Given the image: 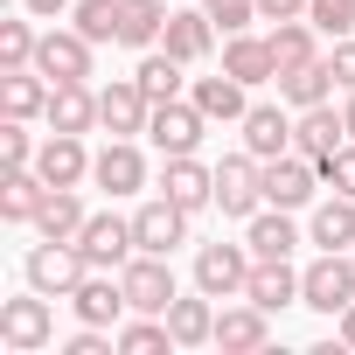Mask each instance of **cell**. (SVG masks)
Wrapping results in <instances>:
<instances>
[{"mask_svg": "<svg viewBox=\"0 0 355 355\" xmlns=\"http://www.w3.org/2000/svg\"><path fill=\"white\" fill-rule=\"evenodd\" d=\"M300 306L341 320V313L355 306V258H348V251H320V258L300 272Z\"/></svg>", "mask_w": 355, "mask_h": 355, "instance_id": "6da1fadb", "label": "cell"}, {"mask_svg": "<svg viewBox=\"0 0 355 355\" xmlns=\"http://www.w3.org/2000/svg\"><path fill=\"white\" fill-rule=\"evenodd\" d=\"M216 209L237 216V223H251V216L265 209V160H258L251 146L216 160Z\"/></svg>", "mask_w": 355, "mask_h": 355, "instance_id": "7a4b0ae2", "label": "cell"}, {"mask_svg": "<svg viewBox=\"0 0 355 355\" xmlns=\"http://www.w3.org/2000/svg\"><path fill=\"white\" fill-rule=\"evenodd\" d=\"M56 341V313H49V293H21V300H0V348H15V355H35Z\"/></svg>", "mask_w": 355, "mask_h": 355, "instance_id": "3957f363", "label": "cell"}, {"mask_svg": "<svg viewBox=\"0 0 355 355\" xmlns=\"http://www.w3.org/2000/svg\"><path fill=\"white\" fill-rule=\"evenodd\" d=\"M21 272H28V286H35V293H49V300H70V293L84 286V272H91V265H84V251H77V244H56V237H42V244L28 251V265H21Z\"/></svg>", "mask_w": 355, "mask_h": 355, "instance_id": "277c9868", "label": "cell"}, {"mask_svg": "<svg viewBox=\"0 0 355 355\" xmlns=\"http://www.w3.org/2000/svg\"><path fill=\"white\" fill-rule=\"evenodd\" d=\"M251 244H202L196 251V286L209 293V300H244V286H251Z\"/></svg>", "mask_w": 355, "mask_h": 355, "instance_id": "5b68a950", "label": "cell"}, {"mask_svg": "<svg viewBox=\"0 0 355 355\" xmlns=\"http://www.w3.org/2000/svg\"><path fill=\"white\" fill-rule=\"evenodd\" d=\"M202 132H209V119H202V105H196V98H167V105H153V119H146V139L160 146V160L196 153V146H202Z\"/></svg>", "mask_w": 355, "mask_h": 355, "instance_id": "8992f818", "label": "cell"}, {"mask_svg": "<svg viewBox=\"0 0 355 355\" xmlns=\"http://www.w3.org/2000/svg\"><path fill=\"white\" fill-rule=\"evenodd\" d=\"M119 279H125V300H132V313H167L174 300V272H167V258H153V251H132L125 265H119Z\"/></svg>", "mask_w": 355, "mask_h": 355, "instance_id": "52a82bcc", "label": "cell"}, {"mask_svg": "<svg viewBox=\"0 0 355 355\" xmlns=\"http://www.w3.org/2000/svg\"><path fill=\"white\" fill-rule=\"evenodd\" d=\"M91 49H98V42H91L84 28H49L42 49H35V70H42L49 84H84V77H91Z\"/></svg>", "mask_w": 355, "mask_h": 355, "instance_id": "ba28073f", "label": "cell"}, {"mask_svg": "<svg viewBox=\"0 0 355 355\" xmlns=\"http://www.w3.org/2000/svg\"><path fill=\"white\" fill-rule=\"evenodd\" d=\"M132 244L153 251V258H167L174 244H189V209H182V202H167V196L139 202V209H132Z\"/></svg>", "mask_w": 355, "mask_h": 355, "instance_id": "9c48e42d", "label": "cell"}, {"mask_svg": "<svg viewBox=\"0 0 355 355\" xmlns=\"http://www.w3.org/2000/svg\"><path fill=\"white\" fill-rule=\"evenodd\" d=\"M146 119H153V98L139 91V77H119V84H105V91H98V125H105L112 139L146 132Z\"/></svg>", "mask_w": 355, "mask_h": 355, "instance_id": "30bf717a", "label": "cell"}, {"mask_svg": "<svg viewBox=\"0 0 355 355\" xmlns=\"http://www.w3.org/2000/svg\"><path fill=\"white\" fill-rule=\"evenodd\" d=\"M77 251H84V265H91V272H119V265L139 251V244H132V216H112V209H105V216H91V223H84V237H77Z\"/></svg>", "mask_w": 355, "mask_h": 355, "instance_id": "8fae6325", "label": "cell"}, {"mask_svg": "<svg viewBox=\"0 0 355 355\" xmlns=\"http://www.w3.org/2000/svg\"><path fill=\"white\" fill-rule=\"evenodd\" d=\"M70 306H77V320H84V327H119V320L132 313V300H125V279H119V272H84V286L70 293Z\"/></svg>", "mask_w": 355, "mask_h": 355, "instance_id": "7c38bea8", "label": "cell"}, {"mask_svg": "<svg viewBox=\"0 0 355 355\" xmlns=\"http://www.w3.org/2000/svg\"><path fill=\"white\" fill-rule=\"evenodd\" d=\"M313 189H320V167H313L306 153H279V160H265V202H272V209H306Z\"/></svg>", "mask_w": 355, "mask_h": 355, "instance_id": "4fadbf2b", "label": "cell"}, {"mask_svg": "<svg viewBox=\"0 0 355 355\" xmlns=\"http://www.w3.org/2000/svg\"><path fill=\"white\" fill-rule=\"evenodd\" d=\"M91 160L98 153H84V132H49L35 153V174L49 189H77V182H91Z\"/></svg>", "mask_w": 355, "mask_h": 355, "instance_id": "5bb4252c", "label": "cell"}, {"mask_svg": "<svg viewBox=\"0 0 355 355\" xmlns=\"http://www.w3.org/2000/svg\"><path fill=\"white\" fill-rule=\"evenodd\" d=\"M160 196H167V202H182L189 216L209 209V202H216V167H202L196 153H174V160L160 167Z\"/></svg>", "mask_w": 355, "mask_h": 355, "instance_id": "9a60e30c", "label": "cell"}, {"mask_svg": "<svg viewBox=\"0 0 355 355\" xmlns=\"http://www.w3.org/2000/svg\"><path fill=\"white\" fill-rule=\"evenodd\" d=\"M341 146H348V125H341L334 105H306V112H293V153H306V160L320 167V160L341 153Z\"/></svg>", "mask_w": 355, "mask_h": 355, "instance_id": "2e32d148", "label": "cell"}, {"mask_svg": "<svg viewBox=\"0 0 355 355\" xmlns=\"http://www.w3.org/2000/svg\"><path fill=\"white\" fill-rule=\"evenodd\" d=\"M91 182H98L112 202H119V196H139V189H146V160H139V146H132V139H112V146L91 160Z\"/></svg>", "mask_w": 355, "mask_h": 355, "instance_id": "e0dca14e", "label": "cell"}, {"mask_svg": "<svg viewBox=\"0 0 355 355\" xmlns=\"http://www.w3.org/2000/svg\"><path fill=\"white\" fill-rule=\"evenodd\" d=\"M244 146H251L258 160L293 153V105H286V98H279V105H251V112H244Z\"/></svg>", "mask_w": 355, "mask_h": 355, "instance_id": "ac0fdd59", "label": "cell"}, {"mask_svg": "<svg viewBox=\"0 0 355 355\" xmlns=\"http://www.w3.org/2000/svg\"><path fill=\"white\" fill-rule=\"evenodd\" d=\"M265 341H272V313H265L258 300L216 313V348H223V355H251V348H265Z\"/></svg>", "mask_w": 355, "mask_h": 355, "instance_id": "d6986e66", "label": "cell"}, {"mask_svg": "<svg viewBox=\"0 0 355 355\" xmlns=\"http://www.w3.org/2000/svg\"><path fill=\"white\" fill-rule=\"evenodd\" d=\"M160 49H167V56H182V63H202V56L216 49V21H209V8H174Z\"/></svg>", "mask_w": 355, "mask_h": 355, "instance_id": "ffe728a7", "label": "cell"}, {"mask_svg": "<svg viewBox=\"0 0 355 355\" xmlns=\"http://www.w3.org/2000/svg\"><path fill=\"white\" fill-rule=\"evenodd\" d=\"M244 91H251V84H237L230 70H223V77H196V84H189V98L202 105V119H209V125H244V112H251V98H244Z\"/></svg>", "mask_w": 355, "mask_h": 355, "instance_id": "44dd1931", "label": "cell"}, {"mask_svg": "<svg viewBox=\"0 0 355 355\" xmlns=\"http://www.w3.org/2000/svg\"><path fill=\"white\" fill-rule=\"evenodd\" d=\"M49 132H91L98 125V91L91 84H49Z\"/></svg>", "mask_w": 355, "mask_h": 355, "instance_id": "7402d4cb", "label": "cell"}, {"mask_svg": "<svg viewBox=\"0 0 355 355\" xmlns=\"http://www.w3.org/2000/svg\"><path fill=\"white\" fill-rule=\"evenodd\" d=\"M84 223H91V216H84V202H77V189H49L28 230H35V237H56V244H77V237H84Z\"/></svg>", "mask_w": 355, "mask_h": 355, "instance_id": "603a6c76", "label": "cell"}, {"mask_svg": "<svg viewBox=\"0 0 355 355\" xmlns=\"http://www.w3.org/2000/svg\"><path fill=\"white\" fill-rule=\"evenodd\" d=\"M244 300H258L265 313H279V306H300V272H293L286 258H258V265H251V286H244Z\"/></svg>", "mask_w": 355, "mask_h": 355, "instance_id": "cb8c5ba5", "label": "cell"}, {"mask_svg": "<svg viewBox=\"0 0 355 355\" xmlns=\"http://www.w3.org/2000/svg\"><path fill=\"white\" fill-rule=\"evenodd\" d=\"M223 70L237 77V84H272L279 77V63H272V42H258V35H223Z\"/></svg>", "mask_w": 355, "mask_h": 355, "instance_id": "d4e9b609", "label": "cell"}, {"mask_svg": "<svg viewBox=\"0 0 355 355\" xmlns=\"http://www.w3.org/2000/svg\"><path fill=\"white\" fill-rule=\"evenodd\" d=\"M167 334H174V348H202V341H216V306H209L202 286H196V300H174V306H167Z\"/></svg>", "mask_w": 355, "mask_h": 355, "instance_id": "484cf974", "label": "cell"}, {"mask_svg": "<svg viewBox=\"0 0 355 355\" xmlns=\"http://www.w3.org/2000/svg\"><path fill=\"white\" fill-rule=\"evenodd\" d=\"M42 196H49V182L35 167H8V174H0V216H8V223H35Z\"/></svg>", "mask_w": 355, "mask_h": 355, "instance_id": "4316f807", "label": "cell"}, {"mask_svg": "<svg viewBox=\"0 0 355 355\" xmlns=\"http://www.w3.org/2000/svg\"><path fill=\"white\" fill-rule=\"evenodd\" d=\"M244 244H251V258H293V244H300V230H293V216L286 209H258L251 223H244Z\"/></svg>", "mask_w": 355, "mask_h": 355, "instance_id": "83f0119b", "label": "cell"}, {"mask_svg": "<svg viewBox=\"0 0 355 355\" xmlns=\"http://www.w3.org/2000/svg\"><path fill=\"white\" fill-rule=\"evenodd\" d=\"M306 237H313L320 251H355V196H327V202L313 209Z\"/></svg>", "mask_w": 355, "mask_h": 355, "instance_id": "f1b7e54d", "label": "cell"}, {"mask_svg": "<svg viewBox=\"0 0 355 355\" xmlns=\"http://www.w3.org/2000/svg\"><path fill=\"white\" fill-rule=\"evenodd\" d=\"M0 112H8V119L49 112V77L42 70H0Z\"/></svg>", "mask_w": 355, "mask_h": 355, "instance_id": "f546056e", "label": "cell"}, {"mask_svg": "<svg viewBox=\"0 0 355 355\" xmlns=\"http://www.w3.org/2000/svg\"><path fill=\"white\" fill-rule=\"evenodd\" d=\"M313 35H320V28H313L306 15H300V21H272V35H265V42H272V63H279V70L320 63V42H313Z\"/></svg>", "mask_w": 355, "mask_h": 355, "instance_id": "4dcf8cb0", "label": "cell"}, {"mask_svg": "<svg viewBox=\"0 0 355 355\" xmlns=\"http://www.w3.org/2000/svg\"><path fill=\"white\" fill-rule=\"evenodd\" d=\"M327 91H341V84H334V70H327V56H320V63H300V70H279V98H286L293 112L327 105Z\"/></svg>", "mask_w": 355, "mask_h": 355, "instance_id": "1f68e13d", "label": "cell"}, {"mask_svg": "<svg viewBox=\"0 0 355 355\" xmlns=\"http://www.w3.org/2000/svg\"><path fill=\"white\" fill-rule=\"evenodd\" d=\"M182 70H189V63H182V56H167V49H146V56H139V70H132V77H139V91H146V98H153V105H167V98H182V84H189V77H182Z\"/></svg>", "mask_w": 355, "mask_h": 355, "instance_id": "d6a6232c", "label": "cell"}, {"mask_svg": "<svg viewBox=\"0 0 355 355\" xmlns=\"http://www.w3.org/2000/svg\"><path fill=\"white\" fill-rule=\"evenodd\" d=\"M167 15H174V8H160V0H125L119 42H125V49H160V35H167Z\"/></svg>", "mask_w": 355, "mask_h": 355, "instance_id": "836d02e7", "label": "cell"}, {"mask_svg": "<svg viewBox=\"0 0 355 355\" xmlns=\"http://www.w3.org/2000/svg\"><path fill=\"white\" fill-rule=\"evenodd\" d=\"M160 348H174L167 313H139V320H125V327H119V355H160Z\"/></svg>", "mask_w": 355, "mask_h": 355, "instance_id": "e575fe53", "label": "cell"}, {"mask_svg": "<svg viewBox=\"0 0 355 355\" xmlns=\"http://www.w3.org/2000/svg\"><path fill=\"white\" fill-rule=\"evenodd\" d=\"M77 28L91 35V42H119V21H125V0H77Z\"/></svg>", "mask_w": 355, "mask_h": 355, "instance_id": "d590c367", "label": "cell"}, {"mask_svg": "<svg viewBox=\"0 0 355 355\" xmlns=\"http://www.w3.org/2000/svg\"><path fill=\"white\" fill-rule=\"evenodd\" d=\"M35 49H42V35L28 21H0V70H35Z\"/></svg>", "mask_w": 355, "mask_h": 355, "instance_id": "8d00e7d4", "label": "cell"}, {"mask_svg": "<svg viewBox=\"0 0 355 355\" xmlns=\"http://www.w3.org/2000/svg\"><path fill=\"white\" fill-rule=\"evenodd\" d=\"M306 21H313L320 35H334V42H341V35L355 28V0H306Z\"/></svg>", "mask_w": 355, "mask_h": 355, "instance_id": "74e56055", "label": "cell"}, {"mask_svg": "<svg viewBox=\"0 0 355 355\" xmlns=\"http://www.w3.org/2000/svg\"><path fill=\"white\" fill-rule=\"evenodd\" d=\"M202 8H209L216 35H244V28L258 21V0H202Z\"/></svg>", "mask_w": 355, "mask_h": 355, "instance_id": "f35d334b", "label": "cell"}, {"mask_svg": "<svg viewBox=\"0 0 355 355\" xmlns=\"http://www.w3.org/2000/svg\"><path fill=\"white\" fill-rule=\"evenodd\" d=\"M35 139H28V119H8V125H0V160H8V167H35Z\"/></svg>", "mask_w": 355, "mask_h": 355, "instance_id": "ab89813d", "label": "cell"}, {"mask_svg": "<svg viewBox=\"0 0 355 355\" xmlns=\"http://www.w3.org/2000/svg\"><path fill=\"white\" fill-rule=\"evenodd\" d=\"M320 182H327L334 196H355V139H348L341 153H327V160H320Z\"/></svg>", "mask_w": 355, "mask_h": 355, "instance_id": "60d3db41", "label": "cell"}, {"mask_svg": "<svg viewBox=\"0 0 355 355\" xmlns=\"http://www.w3.org/2000/svg\"><path fill=\"white\" fill-rule=\"evenodd\" d=\"M327 70H334V84H341V91H355V42H348V35L334 42V56H327Z\"/></svg>", "mask_w": 355, "mask_h": 355, "instance_id": "b9f144b4", "label": "cell"}, {"mask_svg": "<svg viewBox=\"0 0 355 355\" xmlns=\"http://www.w3.org/2000/svg\"><path fill=\"white\" fill-rule=\"evenodd\" d=\"M306 0H258V21H300Z\"/></svg>", "mask_w": 355, "mask_h": 355, "instance_id": "7bdbcfd3", "label": "cell"}, {"mask_svg": "<svg viewBox=\"0 0 355 355\" xmlns=\"http://www.w3.org/2000/svg\"><path fill=\"white\" fill-rule=\"evenodd\" d=\"M21 8H28V15H49V21H56V15L70 8V0H21Z\"/></svg>", "mask_w": 355, "mask_h": 355, "instance_id": "ee69618b", "label": "cell"}, {"mask_svg": "<svg viewBox=\"0 0 355 355\" xmlns=\"http://www.w3.org/2000/svg\"><path fill=\"white\" fill-rule=\"evenodd\" d=\"M341 348H355V306L341 313Z\"/></svg>", "mask_w": 355, "mask_h": 355, "instance_id": "f6af8a7d", "label": "cell"}, {"mask_svg": "<svg viewBox=\"0 0 355 355\" xmlns=\"http://www.w3.org/2000/svg\"><path fill=\"white\" fill-rule=\"evenodd\" d=\"M341 125H348V139H355V91H348V105H341Z\"/></svg>", "mask_w": 355, "mask_h": 355, "instance_id": "bcb514c9", "label": "cell"}, {"mask_svg": "<svg viewBox=\"0 0 355 355\" xmlns=\"http://www.w3.org/2000/svg\"><path fill=\"white\" fill-rule=\"evenodd\" d=\"M348 258H355V251H348Z\"/></svg>", "mask_w": 355, "mask_h": 355, "instance_id": "7dc6e473", "label": "cell"}]
</instances>
